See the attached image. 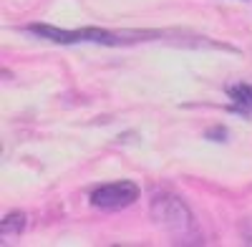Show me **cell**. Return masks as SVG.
<instances>
[{
	"label": "cell",
	"instance_id": "obj_1",
	"mask_svg": "<svg viewBox=\"0 0 252 247\" xmlns=\"http://www.w3.org/2000/svg\"><path fill=\"white\" fill-rule=\"evenodd\" d=\"M31 33L40 35V38H48V40H56V43H103V46H119V43H131L139 35H146V33H111V31H101V28H81V31H61L56 26H28Z\"/></svg>",
	"mask_w": 252,
	"mask_h": 247
},
{
	"label": "cell",
	"instance_id": "obj_3",
	"mask_svg": "<svg viewBox=\"0 0 252 247\" xmlns=\"http://www.w3.org/2000/svg\"><path fill=\"white\" fill-rule=\"evenodd\" d=\"M139 199V187L129 179L121 182H111V184H101L91 192V204L103 212H119L126 210L129 204H134Z\"/></svg>",
	"mask_w": 252,
	"mask_h": 247
},
{
	"label": "cell",
	"instance_id": "obj_2",
	"mask_svg": "<svg viewBox=\"0 0 252 247\" xmlns=\"http://www.w3.org/2000/svg\"><path fill=\"white\" fill-rule=\"evenodd\" d=\"M152 217L164 232H169L174 237H189L194 230V217L189 212V207L172 194H159L152 202Z\"/></svg>",
	"mask_w": 252,
	"mask_h": 247
},
{
	"label": "cell",
	"instance_id": "obj_5",
	"mask_svg": "<svg viewBox=\"0 0 252 247\" xmlns=\"http://www.w3.org/2000/svg\"><path fill=\"white\" fill-rule=\"evenodd\" d=\"M23 230H26V215H20V212H13L0 222V235L3 237H18Z\"/></svg>",
	"mask_w": 252,
	"mask_h": 247
},
{
	"label": "cell",
	"instance_id": "obj_4",
	"mask_svg": "<svg viewBox=\"0 0 252 247\" xmlns=\"http://www.w3.org/2000/svg\"><path fill=\"white\" fill-rule=\"evenodd\" d=\"M227 96L232 98L235 111H240V114H250L252 111V86L250 84H232V86H227Z\"/></svg>",
	"mask_w": 252,
	"mask_h": 247
}]
</instances>
